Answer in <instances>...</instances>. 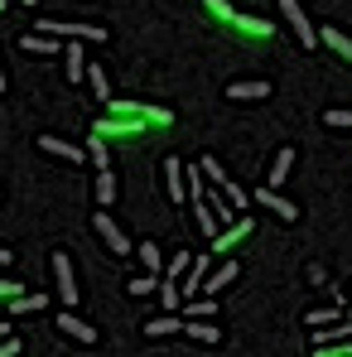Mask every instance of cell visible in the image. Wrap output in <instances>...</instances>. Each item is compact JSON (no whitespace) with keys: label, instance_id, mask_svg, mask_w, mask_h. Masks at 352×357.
I'll return each instance as SVG.
<instances>
[{"label":"cell","instance_id":"18","mask_svg":"<svg viewBox=\"0 0 352 357\" xmlns=\"http://www.w3.org/2000/svg\"><path fill=\"white\" fill-rule=\"evenodd\" d=\"M145 333H150V338H169V333H183V314H160V319H150V324H145Z\"/></svg>","mask_w":352,"mask_h":357},{"label":"cell","instance_id":"35","mask_svg":"<svg viewBox=\"0 0 352 357\" xmlns=\"http://www.w3.org/2000/svg\"><path fill=\"white\" fill-rule=\"evenodd\" d=\"M314 357H352V338H348V343H328V348H314Z\"/></svg>","mask_w":352,"mask_h":357},{"label":"cell","instance_id":"23","mask_svg":"<svg viewBox=\"0 0 352 357\" xmlns=\"http://www.w3.org/2000/svg\"><path fill=\"white\" fill-rule=\"evenodd\" d=\"M160 304H164V314H178V309H183V290H178V280L160 275Z\"/></svg>","mask_w":352,"mask_h":357},{"label":"cell","instance_id":"38","mask_svg":"<svg viewBox=\"0 0 352 357\" xmlns=\"http://www.w3.org/2000/svg\"><path fill=\"white\" fill-rule=\"evenodd\" d=\"M10 261H15V256H10V251H5V246H0V266H10Z\"/></svg>","mask_w":352,"mask_h":357},{"label":"cell","instance_id":"25","mask_svg":"<svg viewBox=\"0 0 352 357\" xmlns=\"http://www.w3.org/2000/svg\"><path fill=\"white\" fill-rule=\"evenodd\" d=\"M87 82H92V92H97V102H102V107H112V82H107L102 63H87Z\"/></svg>","mask_w":352,"mask_h":357},{"label":"cell","instance_id":"12","mask_svg":"<svg viewBox=\"0 0 352 357\" xmlns=\"http://www.w3.org/2000/svg\"><path fill=\"white\" fill-rule=\"evenodd\" d=\"M270 97V82L261 77V82H232L227 87V102H266Z\"/></svg>","mask_w":352,"mask_h":357},{"label":"cell","instance_id":"33","mask_svg":"<svg viewBox=\"0 0 352 357\" xmlns=\"http://www.w3.org/2000/svg\"><path fill=\"white\" fill-rule=\"evenodd\" d=\"M222 193H227V203H232L236 213H246V203H251V193H246V188H236V183H227Z\"/></svg>","mask_w":352,"mask_h":357},{"label":"cell","instance_id":"17","mask_svg":"<svg viewBox=\"0 0 352 357\" xmlns=\"http://www.w3.org/2000/svg\"><path fill=\"white\" fill-rule=\"evenodd\" d=\"M232 280H236V261L227 256V261H222V266H217V271L208 275V285H203V295H217V290H227Z\"/></svg>","mask_w":352,"mask_h":357},{"label":"cell","instance_id":"42","mask_svg":"<svg viewBox=\"0 0 352 357\" xmlns=\"http://www.w3.org/2000/svg\"><path fill=\"white\" fill-rule=\"evenodd\" d=\"M24 5H34V0H24Z\"/></svg>","mask_w":352,"mask_h":357},{"label":"cell","instance_id":"15","mask_svg":"<svg viewBox=\"0 0 352 357\" xmlns=\"http://www.w3.org/2000/svg\"><path fill=\"white\" fill-rule=\"evenodd\" d=\"M135 256L145 261V271H150V275H164V266H169V261H164V251H160V246H155L150 237L135 241Z\"/></svg>","mask_w":352,"mask_h":357},{"label":"cell","instance_id":"26","mask_svg":"<svg viewBox=\"0 0 352 357\" xmlns=\"http://www.w3.org/2000/svg\"><path fill=\"white\" fill-rule=\"evenodd\" d=\"M107 145H112V140H102V135L87 140V160H92L97 169H112V150H107Z\"/></svg>","mask_w":352,"mask_h":357},{"label":"cell","instance_id":"14","mask_svg":"<svg viewBox=\"0 0 352 357\" xmlns=\"http://www.w3.org/2000/svg\"><path fill=\"white\" fill-rule=\"evenodd\" d=\"M232 34H241V39H270L275 24H266V20H256V15H236Z\"/></svg>","mask_w":352,"mask_h":357},{"label":"cell","instance_id":"20","mask_svg":"<svg viewBox=\"0 0 352 357\" xmlns=\"http://www.w3.org/2000/svg\"><path fill=\"white\" fill-rule=\"evenodd\" d=\"M183 333H188V338H198V343H217V338H222V328H217V324H208V319H183Z\"/></svg>","mask_w":352,"mask_h":357},{"label":"cell","instance_id":"1","mask_svg":"<svg viewBox=\"0 0 352 357\" xmlns=\"http://www.w3.org/2000/svg\"><path fill=\"white\" fill-rule=\"evenodd\" d=\"M169 126H174L169 107H155V102H112L107 116L92 126V135H102V140H135L145 130H169Z\"/></svg>","mask_w":352,"mask_h":357},{"label":"cell","instance_id":"30","mask_svg":"<svg viewBox=\"0 0 352 357\" xmlns=\"http://www.w3.org/2000/svg\"><path fill=\"white\" fill-rule=\"evenodd\" d=\"M348 314H343V304H333V309H319V314H309V324L314 328H328V324H343Z\"/></svg>","mask_w":352,"mask_h":357},{"label":"cell","instance_id":"4","mask_svg":"<svg viewBox=\"0 0 352 357\" xmlns=\"http://www.w3.org/2000/svg\"><path fill=\"white\" fill-rule=\"evenodd\" d=\"M92 227H97V237H102L107 246H112V256H135V241H130V237H125V232L116 227V218H112L107 208H97Z\"/></svg>","mask_w":352,"mask_h":357},{"label":"cell","instance_id":"8","mask_svg":"<svg viewBox=\"0 0 352 357\" xmlns=\"http://www.w3.org/2000/svg\"><path fill=\"white\" fill-rule=\"evenodd\" d=\"M256 203H261L266 213H275V218H285V222H294V218H299V208H294L290 198H280V193H275V188H266V183L256 188Z\"/></svg>","mask_w":352,"mask_h":357},{"label":"cell","instance_id":"43","mask_svg":"<svg viewBox=\"0 0 352 357\" xmlns=\"http://www.w3.org/2000/svg\"><path fill=\"white\" fill-rule=\"evenodd\" d=\"M0 10H5V0H0Z\"/></svg>","mask_w":352,"mask_h":357},{"label":"cell","instance_id":"7","mask_svg":"<svg viewBox=\"0 0 352 357\" xmlns=\"http://www.w3.org/2000/svg\"><path fill=\"white\" fill-rule=\"evenodd\" d=\"M54 328H59V333H68L72 343H82V348H92V343L102 338V333H97L92 324H82V319H77L72 309H63V314H59V324H54Z\"/></svg>","mask_w":352,"mask_h":357},{"label":"cell","instance_id":"39","mask_svg":"<svg viewBox=\"0 0 352 357\" xmlns=\"http://www.w3.org/2000/svg\"><path fill=\"white\" fill-rule=\"evenodd\" d=\"M5 338H10V324H0V343H5Z\"/></svg>","mask_w":352,"mask_h":357},{"label":"cell","instance_id":"22","mask_svg":"<svg viewBox=\"0 0 352 357\" xmlns=\"http://www.w3.org/2000/svg\"><path fill=\"white\" fill-rule=\"evenodd\" d=\"M290 169H294V150H280V155L270 160V178H266V188H280V183L290 178Z\"/></svg>","mask_w":352,"mask_h":357},{"label":"cell","instance_id":"40","mask_svg":"<svg viewBox=\"0 0 352 357\" xmlns=\"http://www.w3.org/2000/svg\"><path fill=\"white\" fill-rule=\"evenodd\" d=\"M348 319H352V285H348Z\"/></svg>","mask_w":352,"mask_h":357},{"label":"cell","instance_id":"27","mask_svg":"<svg viewBox=\"0 0 352 357\" xmlns=\"http://www.w3.org/2000/svg\"><path fill=\"white\" fill-rule=\"evenodd\" d=\"M203 10H208V15H213L217 24H227V29H232V24H236V15H241V10H232L227 0H203Z\"/></svg>","mask_w":352,"mask_h":357},{"label":"cell","instance_id":"32","mask_svg":"<svg viewBox=\"0 0 352 357\" xmlns=\"http://www.w3.org/2000/svg\"><path fill=\"white\" fill-rule=\"evenodd\" d=\"M125 290H130V295H160V275H140V280H130Z\"/></svg>","mask_w":352,"mask_h":357},{"label":"cell","instance_id":"16","mask_svg":"<svg viewBox=\"0 0 352 357\" xmlns=\"http://www.w3.org/2000/svg\"><path fill=\"white\" fill-rule=\"evenodd\" d=\"M319 44H328V49H333L338 59H348V63H352V39L343 34V29H333V24H323V29H319Z\"/></svg>","mask_w":352,"mask_h":357},{"label":"cell","instance_id":"21","mask_svg":"<svg viewBox=\"0 0 352 357\" xmlns=\"http://www.w3.org/2000/svg\"><path fill=\"white\" fill-rule=\"evenodd\" d=\"M44 309H49V295H39V290H34V295L24 290V295L10 299V314H44Z\"/></svg>","mask_w":352,"mask_h":357},{"label":"cell","instance_id":"3","mask_svg":"<svg viewBox=\"0 0 352 357\" xmlns=\"http://www.w3.org/2000/svg\"><path fill=\"white\" fill-rule=\"evenodd\" d=\"M49 266H54V290H59V299L72 309V304L82 299V295H77V275H72V256H68V251H54Z\"/></svg>","mask_w":352,"mask_h":357},{"label":"cell","instance_id":"31","mask_svg":"<svg viewBox=\"0 0 352 357\" xmlns=\"http://www.w3.org/2000/svg\"><path fill=\"white\" fill-rule=\"evenodd\" d=\"M188 271H193V261H188V251H178L174 261H169V266H164V275H169V280H183V275H188Z\"/></svg>","mask_w":352,"mask_h":357},{"label":"cell","instance_id":"9","mask_svg":"<svg viewBox=\"0 0 352 357\" xmlns=\"http://www.w3.org/2000/svg\"><path fill=\"white\" fill-rule=\"evenodd\" d=\"M164 193L174 198V203H188V178H183V160H164Z\"/></svg>","mask_w":352,"mask_h":357},{"label":"cell","instance_id":"11","mask_svg":"<svg viewBox=\"0 0 352 357\" xmlns=\"http://www.w3.org/2000/svg\"><path fill=\"white\" fill-rule=\"evenodd\" d=\"M63 77L77 87L82 77H87V59H82V39H72L68 49H63Z\"/></svg>","mask_w":352,"mask_h":357},{"label":"cell","instance_id":"6","mask_svg":"<svg viewBox=\"0 0 352 357\" xmlns=\"http://www.w3.org/2000/svg\"><path fill=\"white\" fill-rule=\"evenodd\" d=\"M280 15H285V20H290L294 39H299V44H304V49H314V44H319V29H314V24H309V20H304V10H299V0H280Z\"/></svg>","mask_w":352,"mask_h":357},{"label":"cell","instance_id":"37","mask_svg":"<svg viewBox=\"0 0 352 357\" xmlns=\"http://www.w3.org/2000/svg\"><path fill=\"white\" fill-rule=\"evenodd\" d=\"M0 357H20V338H5L0 343Z\"/></svg>","mask_w":352,"mask_h":357},{"label":"cell","instance_id":"34","mask_svg":"<svg viewBox=\"0 0 352 357\" xmlns=\"http://www.w3.org/2000/svg\"><path fill=\"white\" fill-rule=\"evenodd\" d=\"M323 126H333V130H352V112H323Z\"/></svg>","mask_w":352,"mask_h":357},{"label":"cell","instance_id":"5","mask_svg":"<svg viewBox=\"0 0 352 357\" xmlns=\"http://www.w3.org/2000/svg\"><path fill=\"white\" fill-rule=\"evenodd\" d=\"M251 227H256L251 218H236V222H227V227H222V232L213 237V256H232L236 246L251 237Z\"/></svg>","mask_w":352,"mask_h":357},{"label":"cell","instance_id":"24","mask_svg":"<svg viewBox=\"0 0 352 357\" xmlns=\"http://www.w3.org/2000/svg\"><path fill=\"white\" fill-rule=\"evenodd\" d=\"M116 174H112V169H97V208H112V203H116Z\"/></svg>","mask_w":352,"mask_h":357},{"label":"cell","instance_id":"2","mask_svg":"<svg viewBox=\"0 0 352 357\" xmlns=\"http://www.w3.org/2000/svg\"><path fill=\"white\" fill-rule=\"evenodd\" d=\"M34 29H39V34H54V39H82V44H102V39H107L102 24H77V20H72V24H63V20H39Z\"/></svg>","mask_w":352,"mask_h":357},{"label":"cell","instance_id":"41","mask_svg":"<svg viewBox=\"0 0 352 357\" xmlns=\"http://www.w3.org/2000/svg\"><path fill=\"white\" fill-rule=\"evenodd\" d=\"M0 92H5V68H0Z\"/></svg>","mask_w":352,"mask_h":357},{"label":"cell","instance_id":"36","mask_svg":"<svg viewBox=\"0 0 352 357\" xmlns=\"http://www.w3.org/2000/svg\"><path fill=\"white\" fill-rule=\"evenodd\" d=\"M15 295H24V290H20V285H15V280H0V299H5V304H10V299Z\"/></svg>","mask_w":352,"mask_h":357},{"label":"cell","instance_id":"13","mask_svg":"<svg viewBox=\"0 0 352 357\" xmlns=\"http://www.w3.org/2000/svg\"><path fill=\"white\" fill-rule=\"evenodd\" d=\"M34 145H39V150H44V155H59V160H72V165H77V160H82V155H87V150H77V145H72V140H59V135H39V140H34Z\"/></svg>","mask_w":352,"mask_h":357},{"label":"cell","instance_id":"29","mask_svg":"<svg viewBox=\"0 0 352 357\" xmlns=\"http://www.w3.org/2000/svg\"><path fill=\"white\" fill-rule=\"evenodd\" d=\"M198 169H203V178H208V183H217V188H227V183H232V178H227V169H222L217 160H198Z\"/></svg>","mask_w":352,"mask_h":357},{"label":"cell","instance_id":"19","mask_svg":"<svg viewBox=\"0 0 352 357\" xmlns=\"http://www.w3.org/2000/svg\"><path fill=\"white\" fill-rule=\"evenodd\" d=\"M352 338V319H343V324H328V328H319L314 333V348H328V343H348Z\"/></svg>","mask_w":352,"mask_h":357},{"label":"cell","instance_id":"28","mask_svg":"<svg viewBox=\"0 0 352 357\" xmlns=\"http://www.w3.org/2000/svg\"><path fill=\"white\" fill-rule=\"evenodd\" d=\"M213 309H217V299H188V304H183V319H213Z\"/></svg>","mask_w":352,"mask_h":357},{"label":"cell","instance_id":"10","mask_svg":"<svg viewBox=\"0 0 352 357\" xmlns=\"http://www.w3.org/2000/svg\"><path fill=\"white\" fill-rule=\"evenodd\" d=\"M20 49H24V54H39V59H54V54L68 49V44L54 39V34H39V29H34V34H24V39H20Z\"/></svg>","mask_w":352,"mask_h":357}]
</instances>
